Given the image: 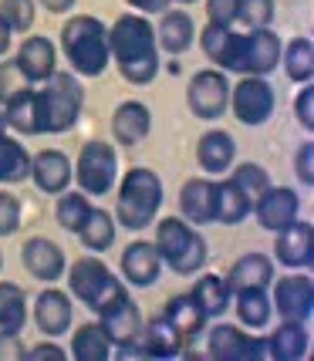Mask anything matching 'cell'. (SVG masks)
<instances>
[{"label":"cell","mask_w":314,"mask_h":361,"mask_svg":"<svg viewBox=\"0 0 314 361\" xmlns=\"http://www.w3.org/2000/svg\"><path fill=\"white\" fill-rule=\"evenodd\" d=\"M28 324V294L24 287L0 281V331H24Z\"/></svg>","instance_id":"obj_36"},{"label":"cell","mask_w":314,"mask_h":361,"mask_svg":"<svg viewBox=\"0 0 314 361\" xmlns=\"http://www.w3.org/2000/svg\"><path fill=\"white\" fill-rule=\"evenodd\" d=\"M270 307L281 314V321H308V317L314 314V281L308 274L281 277V281L274 283Z\"/></svg>","instance_id":"obj_13"},{"label":"cell","mask_w":314,"mask_h":361,"mask_svg":"<svg viewBox=\"0 0 314 361\" xmlns=\"http://www.w3.org/2000/svg\"><path fill=\"white\" fill-rule=\"evenodd\" d=\"M68 270V287H71V294L85 304V307H92L95 314L98 311H105L109 304L115 300L128 298L126 283L119 281L115 274L109 270L105 260H98V257H78Z\"/></svg>","instance_id":"obj_6"},{"label":"cell","mask_w":314,"mask_h":361,"mask_svg":"<svg viewBox=\"0 0 314 361\" xmlns=\"http://www.w3.org/2000/svg\"><path fill=\"white\" fill-rule=\"evenodd\" d=\"M281 37L270 27H257V31H234V44H230V58L223 71H236V75H270L281 64Z\"/></svg>","instance_id":"obj_7"},{"label":"cell","mask_w":314,"mask_h":361,"mask_svg":"<svg viewBox=\"0 0 314 361\" xmlns=\"http://www.w3.org/2000/svg\"><path fill=\"white\" fill-rule=\"evenodd\" d=\"M162 274V257L149 240H132L122 250V277L135 287H152Z\"/></svg>","instance_id":"obj_20"},{"label":"cell","mask_w":314,"mask_h":361,"mask_svg":"<svg viewBox=\"0 0 314 361\" xmlns=\"http://www.w3.org/2000/svg\"><path fill=\"white\" fill-rule=\"evenodd\" d=\"M274 0H240V11H236V20L247 27V31H257V27H270L274 20Z\"/></svg>","instance_id":"obj_42"},{"label":"cell","mask_w":314,"mask_h":361,"mask_svg":"<svg viewBox=\"0 0 314 361\" xmlns=\"http://www.w3.org/2000/svg\"><path fill=\"white\" fill-rule=\"evenodd\" d=\"M294 173H298V179L304 183V186H311V183H314V145H311V142H304V145L298 149Z\"/></svg>","instance_id":"obj_48"},{"label":"cell","mask_w":314,"mask_h":361,"mask_svg":"<svg viewBox=\"0 0 314 361\" xmlns=\"http://www.w3.org/2000/svg\"><path fill=\"white\" fill-rule=\"evenodd\" d=\"M115 233H119V223H115V216H111L109 209H98V206H92V213H88V220H85V226H81L78 240L81 247L88 253H105L115 243Z\"/></svg>","instance_id":"obj_31"},{"label":"cell","mask_w":314,"mask_h":361,"mask_svg":"<svg viewBox=\"0 0 314 361\" xmlns=\"http://www.w3.org/2000/svg\"><path fill=\"white\" fill-rule=\"evenodd\" d=\"M0 270H4V257H0Z\"/></svg>","instance_id":"obj_55"},{"label":"cell","mask_w":314,"mask_h":361,"mask_svg":"<svg viewBox=\"0 0 314 361\" xmlns=\"http://www.w3.org/2000/svg\"><path fill=\"white\" fill-rule=\"evenodd\" d=\"M236 159V139L223 128H210L203 132V139L196 142V162L200 169L210 176H223Z\"/></svg>","instance_id":"obj_23"},{"label":"cell","mask_w":314,"mask_h":361,"mask_svg":"<svg viewBox=\"0 0 314 361\" xmlns=\"http://www.w3.org/2000/svg\"><path fill=\"white\" fill-rule=\"evenodd\" d=\"M253 203L240 192L234 179H217V223L223 226H236L250 216Z\"/></svg>","instance_id":"obj_33"},{"label":"cell","mask_w":314,"mask_h":361,"mask_svg":"<svg viewBox=\"0 0 314 361\" xmlns=\"http://www.w3.org/2000/svg\"><path fill=\"white\" fill-rule=\"evenodd\" d=\"M71 358L75 361H109L111 358V341L105 338L102 324H81L71 334Z\"/></svg>","instance_id":"obj_34"},{"label":"cell","mask_w":314,"mask_h":361,"mask_svg":"<svg viewBox=\"0 0 314 361\" xmlns=\"http://www.w3.org/2000/svg\"><path fill=\"white\" fill-rule=\"evenodd\" d=\"M34 98H37L41 135H61V132H68L81 118V109H85V88L68 71H54L44 81V88L34 92Z\"/></svg>","instance_id":"obj_5"},{"label":"cell","mask_w":314,"mask_h":361,"mask_svg":"<svg viewBox=\"0 0 314 361\" xmlns=\"http://www.w3.org/2000/svg\"><path fill=\"white\" fill-rule=\"evenodd\" d=\"M179 209L183 220L193 226L217 223V179H186L179 189Z\"/></svg>","instance_id":"obj_18"},{"label":"cell","mask_w":314,"mask_h":361,"mask_svg":"<svg viewBox=\"0 0 314 361\" xmlns=\"http://www.w3.org/2000/svg\"><path fill=\"white\" fill-rule=\"evenodd\" d=\"M17 226H20V200L0 189V236H11Z\"/></svg>","instance_id":"obj_44"},{"label":"cell","mask_w":314,"mask_h":361,"mask_svg":"<svg viewBox=\"0 0 314 361\" xmlns=\"http://www.w3.org/2000/svg\"><path fill=\"white\" fill-rule=\"evenodd\" d=\"M203 51L206 58L217 64V68H227V58H230V44H234V27H220V24H206L203 27Z\"/></svg>","instance_id":"obj_40"},{"label":"cell","mask_w":314,"mask_h":361,"mask_svg":"<svg viewBox=\"0 0 314 361\" xmlns=\"http://www.w3.org/2000/svg\"><path fill=\"white\" fill-rule=\"evenodd\" d=\"M176 4H196V0H176Z\"/></svg>","instance_id":"obj_54"},{"label":"cell","mask_w":314,"mask_h":361,"mask_svg":"<svg viewBox=\"0 0 314 361\" xmlns=\"http://www.w3.org/2000/svg\"><path fill=\"white\" fill-rule=\"evenodd\" d=\"M24 341L17 331H0V361H24Z\"/></svg>","instance_id":"obj_47"},{"label":"cell","mask_w":314,"mask_h":361,"mask_svg":"<svg viewBox=\"0 0 314 361\" xmlns=\"http://www.w3.org/2000/svg\"><path fill=\"white\" fill-rule=\"evenodd\" d=\"M250 213H257V223L264 226V230H270V233H277L281 226H287V223L298 220L301 213V200L294 189L287 186H270L257 203H253Z\"/></svg>","instance_id":"obj_17"},{"label":"cell","mask_w":314,"mask_h":361,"mask_svg":"<svg viewBox=\"0 0 314 361\" xmlns=\"http://www.w3.org/2000/svg\"><path fill=\"white\" fill-rule=\"evenodd\" d=\"M294 115H298L301 128H314V85L304 81L298 92V102H294Z\"/></svg>","instance_id":"obj_46"},{"label":"cell","mask_w":314,"mask_h":361,"mask_svg":"<svg viewBox=\"0 0 314 361\" xmlns=\"http://www.w3.org/2000/svg\"><path fill=\"white\" fill-rule=\"evenodd\" d=\"M109 54L128 85H149L159 75L156 27L142 14H122L109 27Z\"/></svg>","instance_id":"obj_1"},{"label":"cell","mask_w":314,"mask_h":361,"mask_svg":"<svg viewBox=\"0 0 314 361\" xmlns=\"http://www.w3.org/2000/svg\"><path fill=\"white\" fill-rule=\"evenodd\" d=\"M196 41V24L186 11H162L159 17V27H156V44L169 54H186L189 47Z\"/></svg>","instance_id":"obj_25"},{"label":"cell","mask_w":314,"mask_h":361,"mask_svg":"<svg viewBox=\"0 0 314 361\" xmlns=\"http://www.w3.org/2000/svg\"><path fill=\"white\" fill-rule=\"evenodd\" d=\"M31 179L41 192H51L58 196L68 189V183L75 179V169H71V159L58 152V149H41L37 156H31Z\"/></svg>","instance_id":"obj_19"},{"label":"cell","mask_w":314,"mask_h":361,"mask_svg":"<svg viewBox=\"0 0 314 361\" xmlns=\"http://www.w3.org/2000/svg\"><path fill=\"white\" fill-rule=\"evenodd\" d=\"M267 355L274 361H298L308 355V328L304 321H281L267 338Z\"/></svg>","instance_id":"obj_28"},{"label":"cell","mask_w":314,"mask_h":361,"mask_svg":"<svg viewBox=\"0 0 314 361\" xmlns=\"http://www.w3.org/2000/svg\"><path fill=\"white\" fill-rule=\"evenodd\" d=\"M31 179V152L14 139V135H0V186H17Z\"/></svg>","instance_id":"obj_30"},{"label":"cell","mask_w":314,"mask_h":361,"mask_svg":"<svg viewBox=\"0 0 314 361\" xmlns=\"http://www.w3.org/2000/svg\"><path fill=\"white\" fill-rule=\"evenodd\" d=\"M4 132H7V126H4V115H0V135H4Z\"/></svg>","instance_id":"obj_53"},{"label":"cell","mask_w":314,"mask_h":361,"mask_svg":"<svg viewBox=\"0 0 314 361\" xmlns=\"http://www.w3.org/2000/svg\"><path fill=\"white\" fill-rule=\"evenodd\" d=\"M162 317L173 324L176 334H179L186 345H193V341L203 334L206 321H210V317L203 314V307L193 300V294H176V298H169L166 307H162ZM183 351H186V348H183Z\"/></svg>","instance_id":"obj_24"},{"label":"cell","mask_w":314,"mask_h":361,"mask_svg":"<svg viewBox=\"0 0 314 361\" xmlns=\"http://www.w3.org/2000/svg\"><path fill=\"white\" fill-rule=\"evenodd\" d=\"M61 51L71 71L81 78H98L109 68V27L88 14L68 17V24L61 27Z\"/></svg>","instance_id":"obj_2"},{"label":"cell","mask_w":314,"mask_h":361,"mask_svg":"<svg viewBox=\"0 0 314 361\" xmlns=\"http://www.w3.org/2000/svg\"><path fill=\"white\" fill-rule=\"evenodd\" d=\"M230 179L240 186V192H243L250 203H257V200H260V196L270 189L267 169H264V166H257V162H240L234 173H230Z\"/></svg>","instance_id":"obj_39"},{"label":"cell","mask_w":314,"mask_h":361,"mask_svg":"<svg viewBox=\"0 0 314 361\" xmlns=\"http://www.w3.org/2000/svg\"><path fill=\"white\" fill-rule=\"evenodd\" d=\"M281 58H284V68H287L291 81H298V85L311 81V75H314V44L308 41V37H294V41L281 51Z\"/></svg>","instance_id":"obj_38"},{"label":"cell","mask_w":314,"mask_h":361,"mask_svg":"<svg viewBox=\"0 0 314 361\" xmlns=\"http://www.w3.org/2000/svg\"><path fill=\"white\" fill-rule=\"evenodd\" d=\"M98 324L111 341V351L119 355H142L139 351V334H142V314L132 298H122L109 304L105 311H98Z\"/></svg>","instance_id":"obj_11"},{"label":"cell","mask_w":314,"mask_h":361,"mask_svg":"<svg viewBox=\"0 0 314 361\" xmlns=\"http://www.w3.org/2000/svg\"><path fill=\"white\" fill-rule=\"evenodd\" d=\"M159 206H162V179L145 166H135L122 176V186H119V200H115V223L122 230H149L159 216Z\"/></svg>","instance_id":"obj_3"},{"label":"cell","mask_w":314,"mask_h":361,"mask_svg":"<svg viewBox=\"0 0 314 361\" xmlns=\"http://www.w3.org/2000/svg\"><path fill=\"white\" fill-rule=\"evenodd\" d=\"M206 355L213 361H260L267 355V341L236 324H217L206 334Z\"/></svg>","instance_id":"obj_12"},{"label":"cell","mask_w":314,"mask_h":361,"mask_svg":"<svg viewBox=\"0 0 314 361\" xmlns=\"http://www.w3.org/2000/svg\"><path fill=\"white\" fill-rule=\"evenodd\" d=\"M186 102H189V111L196 118H220L227 105H230V81H227V71L220 68H203L189 78V88H186Z\"/></svg>","instance_id":"obj_10"},{"label":"cell","mask_w":314,"mask_h":361,"mask_svg":"<svg viewBox=\"0 0 314 361\" xmlns=\"http://www.w3.org/2000/svg\"><path fill=\"white\" fill-rule=\"evenodd\" d=\"M234 294H236V321L253 331L267 328L270 314H274L267 287H243V290H234Z\"/></svg>","instance_id":"obj_32"},{"label":"cell","mask_w":314,"mask_h":361,"mask_svg":"<svg viewBox=\"0 0 314 361\" xmlns=\"http://www.w3.org/2000/svg\"><path fill=\"white\" fill-rule=\"evenodd\" d=\"M183 348H186V341L176 334V328L162 314L152 317L139 334V351L149 358H176V355H183Z\"/></svg>","instance_id":"obj_26"},{"label":"cell","mask_w":314,"mask_h":361,"mask_svg":"<svg viewBox=\"0 0 314 361\" xmlns=\"http://www.w3.org/2000/svg\"><path fill=\"white\" fill-rule=\"evenodd\" d=\"M230 294L234 290H243V287H270L274 281V260L267 253H243L230 267V277H223Z\"/></svg>","instance_id":"obj_27"},{"label":"cell","mask_w":314,"mask_h":361,"mask_svg":"<svg viewBox=\"0 0 314 361\" xmlns=\"http://www.w3.org/2000/svg\"><path fill=\"white\" fill-rule=\"evenodd\" d=\"M274 105H277V98H274L270 81L264 75H243L230 88V105L227 109H234V118L243 122V126H264L274 115Z\"/></svg>","instance_id":"obj_9"},{"label":"cell","mask_w":314,"mask_h":361,"mask_svg":"<svg viewBox=\"0 0 314 361\" xmlns=\"http://www.w3.org/2000/svg\"><path fill=\"white\" fill-rule=\"evenodd\" d=\"M152 247L159 250L162 264L173 270V274H179V277L200 274L206 264V257H210V247H206L203 233H200L193 223L183 220V216H166V220H159Z\"/></svg>","instance_id":"obj_4"},{"label":"cell","mask_w":314,"mask_h":361,"mask_svg":"<svg viewBox=\"0 0 314 361\" xmlns=\"http://www.w3.org/2000/svg\"><path fill=\"white\" fill-rule=\"evenodd\" d=\"M20 260H24V267H28V274H31L34 281H44V283L61 281L64 267H68L64 250L54 243V240H47V236H31V240H24Z\"/></svg>","instance_id":"obj_15"},{"label":"cell","mask_w":314,"mask_h":361,"mask_svg":"<svg viewBox=\"0 0 314 361\" xmlns=\"http://www.w3.org/2000/svg\"><path fill=\"white\" fill-rule=\"evenodd\" d=\"M236 11H240V0H206V17H210V24L234 27Z\"/></svg>","instance_id":"obj_45"},{"label":"cell","mask_w":314,"mask_h":361,"mask_svg":"<svg viewBox=\"0 0 314 361\" xmlns=\"http://www.w3.org/2000/svg\"><path fill=\"white\" fill-rule=\"evenodd\" d=\"M11 37H14V31H11V24H7V20L0 17V58H4V54L11 51Z\"/></svg>","instance_id":"obj_52"},{"label":"cell","mask_w":314,"mask_h":361,"mask_svg":"<svg viewBox=\"0 0 314 361\" xmlns=\"http://www.w3.org/2000/svg\"><path fill=\"white\" fill-rule=\"evenodd\" d=\"M274 253H277V264L291 270H304L311 267L314 260V226L304 220H294L277 230L274 240Z\"/></svg>","instance_id":"obj_14"},{"label":"cell","mask_w":314,"mask_h":361,"mask_svg":"<svg viewBox=\"0 0 314 361\" xmlns=\"http://www.w3.org/2000/svg\"><path fill=\"white\" fill-rule=\"evenodd\" d=\"M71 169H75L81 192L105 196L115 189V179H119V156L109 142H88L78 152V162H71Z\"/></svg>","instance_id":"obj_8"},{"label":"cell","mask_w":314,"mask_h":361,"mask_svg":"<svg viewBox=\"0 0 314 361\" xmlns=\"http://www.w3.org/2000/svg\"><path fill=\"white\" fill-rule=\"evenodd\" d=\"M41 7L51 11V14H68L75 7V0H41Z\"/></svg>","instance_id":"obj_51"},{"label":"cell","mask_w":314,"mask_h":361,"mask_svg":"<svg viewBox=\"0 0 314 361\" xmlns=\"http://www.w3.org/2000/svg\"><path fill=\"white\" fill-rule=\"evenodd\" d=\"M4 126L20 132V135H41V122H37V98H34V85L17 92L14 98H7L0 105Z\"/></svg>","instance_id":"obj_29"},{"label":"cell","mask_w":314,"mask_h":361,"mask_svg":"<svg viewBox=\"0 0 314 361\" xmlns=\"http://www.w3.org/2000/svg\"><path fill=\"white\" fill-rule=\"evenodd\" d=\"M152 132V111L145 109L142 102H122L115 115H111V135L122 149H135L149 139Z\"/></svg>","instance_id":"obj_21"},{"label":"cell","mask_w":314,"mask_h":361,"mask_svg":"<svg viewBox=\"0 0 314 361\" xmlns=\"http://www.w3.org/2000/svg\"><path fill=\"white\" fill-rule=\"evenodd\" d=\"M71 317H75V307H71V298L58 290V287H47L37 294L34 300V324L44 338H61L71 328Z\"/></svg>","instance_id":"obj_16"},{"label":"cell","mask_w":314,"mask_h":361,"mask_svg":"<svg viewBox=\"0 0 314 361\" xmlns=\"http://www.w3.org/2000/svg\"><path fill=\"white\" fill-rule=\"evenodd\" d=\"M61 200L54 206V216H58V226L68 230V233H78L85 220H88V213H92V200H88V192H71V189H64L58 192Z\"/></svg>","instance_id":"obj_37"},{"label":"cell","mask_w":314,"mask_h":361,"mask_svg":"<svg viewBox=\"0 0 314 361\" xmlns=\"http://www.w3.org/2000/svg\"><path fill=\"white\" fill-rule=\"evenodd\" d=\"M17 68L28 75V81L31 85H44L54 71H58V51H54V44L47 41V37H28L24 44H20V51H17Z\"/></svg>","instance_id":"obj_22"},{"label":"cell","mask_w":314,"mask_h":361,"mask_svg":"<svg viewBox=\"0 0 314 361\" xmlns=\"http://www.w3.org/2000/svg\"><path fill=\"white\" fill-rule=\"evenodd\" d=\"M0 17L11 24L14 34H24L34 27V17H37V4L34 0H0Z\"/></svg>","instance_id":"obj_41"},{"label":"cell","mask_w":314,"mask_h":361,"mask_svg":"<svg viewBox=\"0 0 314 361\" xmlns=\"http://www.w3.org/2000/svg\"><path fill=\"white\" fill-rule=\"evenodd\" d=\"M41 358H68V348L54 345V341H37L34 348H28L24 351V361H41Z\"/></svg>","instance_id":"obj_49"},{"label":"cell","mask_w":314,"mask_h":361,"mask_svg":"<svg viewBox=\"0 0 314 361\" xmlns=\"http://www.w3.org/2000/svg\"><path fill=\"white\" fill-rule=\"evenodd\" d=\"M128 7H135V11H142V14H159V11H166L173 0H126Z\"/></svg>","instance_id":"obj_50"},{"label":"cell","mask_w":314,"mask_h":361,"mask_svg":"<svg viewBox=\"0 0 314 361\" xmlns=\"http://www.w3.org/2000/svg\"><path fill=\"white\" fill-rule=\"evenodd\" d=\"M24 88H31V81L17 68V61H0V105L7 98H14L17 92H24Z\"/></svg>","instance_id":"obj_43"},{"label":"cell","mask_w":314,"mask_h":361,"mask_svg":"<svg viewBox=\"0 0 314 361\" xmlns=\"http://www.w3.org/2000/svg\"><path fill=\"white\" fill-rule=\"evenodd\" d=\"M193 300L203 307L206 317H220L227 307H230V287H227V281L223 277H217V274H203L200 281L193 283Z\"/></svg>","instance_id":"obj_35"}]
</instances>
